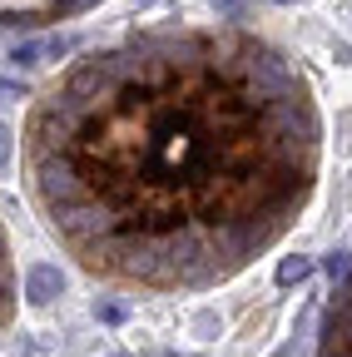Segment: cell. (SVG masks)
<instances>
[{"instance_id":"1","label":"cell","mask_w":352,"mask_h":357,"mask_svg":"<svg viewBox=\"0 0 352 357\" xmlns=\"http://www.w3.org/2000/svg\"><path fill=\"white\" fill-rule=\"evenodd\" d=\"M20 154L35 213L90 278L208 293L313 204L323 109L263 35L144 30L40 89Z\"/></svg>"},{"instance_id":"2","label":"cell","mask_w":352,"mask_h":357,"mask_svg":"<svg viewBox=\"0 0 352 357\" xmlns=\"http://www.w3.org/2000/svg\"><path fill=\"white\" fill-rule=\"evenodd\" d=\"M100 0H0V30H40L55 20H75Z\"/></svg>"},{"instance_id":"3","label":"cell","mask_w":352,"mask_h":357,"mask_svg":"<svg viewBox=\"0 0 352 357\" xmlns=\"http://www.w3.org/2000/svg\"><path fill=\"white\" fill-rule=\"evenodd\" d=\"M318 357H352V278L342 283V293H337L332 307H328Z\"/></svg>"},{"instance_id":"4","label":"cell","mask_w":352,"mask_h":357,"mask_svg":"<svg viewBox=\"0 0 352 357\" xmlns=\"http://www.w3.org/2000/svg\"><path fill=\"white\" fill-rule=\"evenodd\" d=\"M15 303H20V273H15L10 234H6V223H0V342H6V333L15 323Z\"/></svg>"},{"instance_id":"5","label":"cell","mask_w":352,"mask_h":357,"mask_svg":"<svg viewBox=\"0 0 352 357\" xmlns=\"http://www.w3.org/2000/svg\"><path fill=\"white\" fill-rule=\"evenodd\" d=\"M65 293V273L55 263H30L25 268V298L35 303V307H45V303H55Z\"/></svg>"},{"instance_id":"6","label":"cell","mask_w":352,"mask_h":357,"mask_svg":"<svg viewBox=\"0 0 352 357\" xmlns=\"http://www.w3.org/2000/svg\"><path fill=\"white\" fill-rule=\"evenodd\" d=\"M65 50H70V40H30V45H15L10 60L20 70H35V65H45V60H60Z\"/></svg>"},{"instance_id":"7","label":"cell","mask_w":352,"mask_h":357,"mask_svg":"<svg viewBox=\"0 0 352 357\" xmlns=\"http://www.w3.org/2000/svg\"><path fill=\"white\" fill-rule=\"evenodd\" d=\"M307 273H313V258H283V263H278V288H293V283H303Z\"/></svg>"},{"instance_id":"8","label":"cell","mask_w":352,"mask_h":357,"mask_svg":"<svg viewBox=\"0 0 352 357\" xmlns=\"http://www.w3.org/2000/svg\"><path fill=\"white\" fill-rule=\"evenodd\" d=\"M10 154H15V134H10V124H0V174H6Z\"/></svg>"},{"instance_id":"9","label":"cell","mask_w":352,"mask_h":357,"mask_svg":"<svg viewBox=\"0 0 352 357\" xmlns=\"http://www.w3.org/2000/svg\"><path fill=\"white\" fill-rule=\"evenodd\" d=\"M100 318H105V323H119V318H124V307H114V303H100Z\"/></svg>"},{"instance_id":"10","label":"cell","mask_w":352,"mask_h":357,"mask_svg":"<svg viewBox=\"0 0 352 357\" xmlns=\"http://www.w3.org/2000/svg\"><path fill=\"white\" fill-rule=\"evenodd\" d=\"M347 258H352V253H332V263H328V273H332V278L347 273Z\"/></svg>"},{"instance_id":"11","label":"cell","mask_w":352,"mask_h":357,"mask_svg":"<svg viewBox=\"0 0 352 357\" xmlns=\"http://www.w3.org/2000/svg\"><path fill=\"white\" fill-rule=\"evenodd\" d=\"M0 95H15V84H6V79H0Z\"/></svg>"},{"instance_id":"12","label":"cell","mask_w":352,"mask_h":357,"mask_svg":"<svg viewBox=\"0 0 352 357\" xmlns=\"http://www.w3.org/2000/svg\"><path fill=\"white\" fill-rule=\"evenodd\" d=\"M278 6H293V0H278Z\"/></svg>"}]
</instances>
